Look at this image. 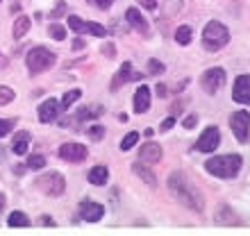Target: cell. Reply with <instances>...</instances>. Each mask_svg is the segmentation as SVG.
Wrapping results in <instances>:
<instances>
[{"label":"cell","mask_w":250,"mask_h":236,"mask_svg":"<svg viewBox=\"0 0 250 236\" xmlns=\"http://www.w3.org/2000/svg\"><path fill=\"white\" fill-rule=\"evenodd\" d=\"M144 134H146V138H150V137H152V134H155V130H150V127H148V130H146V132H144Z\"/></svg>","instance_id":"b9f144b4"},{"label":"cell","mask_w":250,"mask_h":236,"mask_svg":"<svg viewBox=\"0 0 250 236\" xmlns=\"http://www.w3.org/2000/svg\"><path fill=\"white\" fill-rule=\"evenodd\" d=\"M41 223H43V225H48V227H53V218H50V216H41Z\"/></svg>","instance_id":"60d3db41"},{"label":"cell","mask_w":250,"mask_h":236,"mask_svg":"<svg viewBox=\"0 0 250 236\" xmlns=\"http://www.w3.org/2000/svg\"><path fill=\"white\" fill-rule=\"evenodd\" d=\"M12 127H14V120H2V118H0V138L5 137V134H9Z\"/></svg>","instance_id":"1f68e13d"},{"label":"cell","mask_w":250,"mask_h":236,"mask_svg":"<svg viewBox=\"0 0 250 236\" xmlns=\"http://www.w3.org/2000/svg\"><path fill=\"white\" fill-rule=\"evenodd\" d=\"M196 123H198V118L191 114V116H187L185 120H182V125H185V130H191V127H196Z\"/></svg>","instance_id":"836d02e7"},{"label":"cell","mask_w":250,"mask_h":236,"mask_svg":"<svg viewBox=\"0 0 250 236\" xmlns=\"http://www.w3.org/2000/svg\"><path fill=\"white\" fill-rule=\"evenodd\" d=\"M141 2V7H146V9H155L157 7V0H139Z\"/></svg>","instance_id":"74e56055"},{"label":"cell","mask_w":250,"mask_h":236,"mask_svg":"<svg viewBox=\"0 0 250 236\" xmlns=\"http://www.w3.org/2000/svg\"><path fill=\"white\" fill-rule=\"evenodd\" d=\"M64 12H66V2H60V5H57L53 12H50V16H53V19H60Z\"/></svg>","instance_id":"e575fe53"},{"label":"cell","mask_w":250,"mask_h":236,"mask_svg":"<svg viewBox=\"0 0 250 236\" xmlns=\"http://www.w3.org/2000/svg\"><path fill=\"white\" fill-rule=\"evenodd\" d=\"M107 177H109V171H107V166H93L91 171H89V182L96 184V186H105L107 184Z\"/></svg>","instance_id":"ffe728a7"},{"label":"cell","mask_w":250,"mask_h":236,"mask_svg":"<svg viewBox=\"0 0 250 236\" xmlns=\"http://www.w3.org/2000/svg\"><path fill=\"white\" fill-rule=\"evenodd\" d=\"M37 189L41 191V193H46V196H53V197H57V196H62L64 193V189H66V179H64V175L62 173H46V175H41V177H37Z\"/></svg>","instance_id":"5b68a950"},{"label":"cell","mask_w":250,"mask_h":236,"mask_svg":"<svg viewBox=\"0 0 250 236\" xmlns=\"http://www.w3.org/2000/svg\"><path fill=\"white\" fill-rule=\"evenodd\" d=\"M91 5H96L98 9H107V7L112 5V0H89Z\"/></svg>","instance_id":"d590c367"},{"label":"cell","mask_w":250,"mask_h":236,"mask_svg":"<svg viewBox=\"0 0 250 236\" xmlns=\"http://www.w3.org/2000/svg\"><path fill=\"white\" fill-rule=\"evenodd\" d=\"M241 164L244 159L241 155H221V157H211L205 168L207 173L214 177H221V179H230V177H237L239 171H241Z\"/></svg>","instance_id":"7a4b0ae2"},{"label":"cell","mask_w":250,"mask_h":236,"mask_svg":"<svg viewBox=\"0 0 250 236\" xmlns=\"http://www.w3.org/2000/svg\"><path fill=\"white\" fill-rule=\"evenodd\" d=\"M221 143V132H218L216 125H209L207 130L203 132V137L196 141V150L198 152H214Z\"/></svg>","instance_id":"ba28073f"},{"label":"cell","mask_w":250,"mask_h":236,"mask_svg":"<svg viewBox=\"0 0 250 236\" xmlns=\"http://www.w3.org/2000/svg\"><path fill=\"white\" fill-rule=\"evenodd\" d=\"M27 145H30V134H27V132H19L12 141V152L14 155H25Z\"/></svg>","instance_id":"44dd1931"},{"label":"cell","mask_w":250,"mask_h":236,"mask_svg":"<svg viewBox=\"0 0 250 236\" xmlns=\"http://www.w3.org/2000/svg\"><path fill=\"white\" fill-rule=\"evenodd\" d=\"M14 100V91L9 86H0V105H9Z\"/></svg>","instance_id":"4dcf8cb0"},{"label":"cell","mask_w":250,"mask_h":236,"mask_svg":"<svg viewBox=\"0 0 250 236\" xmlns=\"http://www.w3.org/2000/svg\"><path fill=\"white\" fill-rule=\"evenodd\" d=\"M80 96H82V91H80V89H71V91H66V96L62 98V109H68L73 102H78Z\"/></svg>","instance_id":"d4e9b609"},{"label":"cell","mask_w":250,"mask_h":236,"mask_svg":"<svg viewBox=\"0 0 250 236\" xmlns=\"http://www.w3.org/2000/svg\"><path fill=\"white\" fill-rule=\"evenodd\" d=\"M2 207H5V196L0 193V211H2Z\"/></svg>","instance_id":"7bdbcfd3"},{"label":"cell","mask_w":250,"mask_h":236,"mask_svg":"<svg viewBox=\"0 0 250 236\" xmlns=\"http://www.w3.org/2000/svg\"><path fill=\"white\" fill-rule=\"evenodd\" d=\"M48 32H50V37H53L55 41H62V39H66V30L60 25V23H53V25L48 27Z\"/></svg>","instance_id":"83f0119b"},{"label":"cell","mask_w":250,"mask_h":236,"mask_svg":"<svg viewBox=\"0 0 250 236\" xmlns=\"http://www.w3.org/2000/svg\"><path fill=\"white\" fill-rule=\"evenodd\" d=\"M125 19H127V23H130V27H134L139 34H144V37H148V32H150V25H148V20L141 16V12H139L137 7H130L127 12H125Z\"/></svg>","instance_id":"5bb4252c"},{"label":"cell","mask_w":250,"mask_h":236,"mask_svg":"<svg viewBox=\"0 0 250 236\" xmlns=\"http://www.w3.org/2000/svg\"><path fill=\"white\" fill-rule=\"evenodd\" d=\"M27 30H30V19L21 14L19 19L14 20V39H23L27 34Z\"/></svg>","instance_id":"7402d4cb"},{"label":"cell","mask_w":250,"mask_h":236,"mask_svg":"<svg viewBox=\"0 0 250 236\" xmlns=\"http://www.w3.org/2000/svg\"><path fill=\"white\" fill-rule=\"evenodd\" d=\"M132 73H134L132 64H130V61H125V64L119 68V73L114 75V79L109 82V89H112V91H119L125 82H130V79H132Z\"/></svg>","instance_id":"e0dca14e"},{"label":"cell","mask_w":250,"mask_h":236,"mask_svg":"<svg viewBox=\"0 0 250 236\" xmlns=\"http://www.w3.org/2000/svg\"><path fill=\"white\" fill-rule=\"evenodd\" d=\"M191 34H193V30H191L189 25H182V27H178V32H175V41H178L180 46H187L191 41Z\"/></svg>","instance_id":"cb8c5ba5"},{"label":"cell","mask_w":250,"mask_h":236,"mask_svg":"<svg viewBox=\"0 0 250 236\" xmlns=\"http://www.w3.org/2000/svg\"><path fill=\"white\" fill-rule=\"evenodd\" d=\"M225 84V71L223 68H209V71L203 73V78H200V86H203L207 93H216L218 89H223Z\"/></svg>","instance_id":"52a82bcc"},{"label":"cell","mask_w":250,"mask_h":236,"mask_svg":"<svg viewBox=\"0 0 250 236\" xmlns=\"http://www.w3.org/2000/svg\"><path fill=\"white\" fill-rule=\"evenodd\" d=\"M132 171L137 173V175L141 177V179H144L150 189H155V186H157V177H155V173H152L150 168H146V164H141V161H139V164H132Z\"/></svg>","instance_id":"d6986e66"},{"label":"cell","mask_w":250,"mask_h":236,"mask_svg":"<svg viewBox=\"0 0 250 236\" xmlns=\"http://www.w3.org/2000/svg\"><path fill=\"white\" fill-rule=\"evenodd\" d=\"M150 89L146 84H141L134 93V114H146L148 112V107H150Z\"/></svg>","instance_id":"2e32d148"},{"label":"cell","mask_w":250,"mask_h":236,"mask_svg":"<svg viewBox=\"0 0 250 236\" xmlns=\"http://www.w3.org/2000/svg\"><path fill=\"white\" fill-rule=\"evenodd\" d=\"M230 130L239 143H248L250 138V114L248 112H234L230 116Z\"/></svg>","instance_id":"8992f818"},{"label":"cell","mask_w":250,"mask_h":236,"mask_svg":"<svg viewBox=\"0 0 250 236\" xmlns=\"http://www.w3.org/2000/svg\"><path fill=\"white\" fill-rule=\"evenodd\" d=\"M166 93H168V89H166V84H162V82H159V84H157V96H162V98H166Z\"/></svg>","instance_id":"f35d334b"},{"label":"cell","mask_w":250,"mask_h":236,"mask_svg":"<svg viewBox=\"0 0 250 236\" xmlns=\"http://www.w3.org/2000/svg\"><path fill=\"white\" fill-rule=\"evenodd\" d=\"M216 223L218 225H239V216L228 204H221L216 209Z\"/></svg>","instance_id":"ac0fdd59"},{"label":"cell","mask_w":250,"mask_h":236,"mask_svg":"<svg viewBox=\"0 0 250 236\" xmlns=\"http://www.w3.org/2000/svg\"><path fill=\"white\" fill-rule=\"evenodd\" d=\"M7 223L12 225V227H27V225H30V220H27V216L23 214V211H12Z\"/></svg>","instance_id":"603a6c76"},{"label":"cell","mask_w":250,"mask_h":236,"mask_svg":"<svg viewBox=\"0 0 250 236\" xmlns=\"http://www.w3.org/2000/svg\"><path fill=\"white\" fill-rule=\"evenodd\" d=\"M62 112H64V109H62V102L50 98L39 107V120L41 123H53V120H57V116H60Z\"/></svg>","instance_id":"4fadbf2b"},{"label":"cell","mask_w":250,"mask_h":236,"mask_svg":"<svg viewBox=\"0 0 250 236\" xmlns=\"http://www.w3.org/2000/svg\"><path fill=\"white\" fill-rule=\"evenodd\" d=\"M27 168H32V171H41L43 166H46V157H41V155H32V157L27 159Z\"/></svg>","instance_id":"4316f807"},{"label":"cell","mask_w":250,"mask_h":236,"mask_svg":"<svg viewBox=\"0 0 250 236\" xmlns=\"http://www.w3.org/2000/svg\"><path fill=\"white\" fill-rule=\"evenodd\" d=\"M25 61H27V71L32 73V75H37V73L48 71V68L57 61V55H55L53 50L43 48V46H37V48H32V50L27 53Z\"/></svg>","instance_id":"277c9868"},{"label":"cell","mask_w":250,"mask_h":236,"mask_svg":"<svg viewBox=\"0 0 250 236\" xmlns=\"http://www.w3.org/2000/svg\"><path fill=\"white\" fill-rule=\"evenodd\" d=\"M86 134H89L91 141H100V138L105 137V127H103V125H91V127L86 130Z\"/></svg>","instance_id":"f1b7e54d"},{"label":"cell","mask_w":250,"mask_h":236,"mask_svg":"<svg viewBox=\"0 0 250 236\" xmlns=\"http://www.w3.org/2000/svg\"><path fill=\"white\" fill-rule=\"evenodd\" d=\"M0 2H2V0H0Z\"/></svg>","instance_id":"ee69618b"},{"label":"cell","mask_w":250,"mask_h":236,"mask_svg":"<svg viewBox=\"0 0 250 236\" xmlns=\"http://www.w3.org/2000/svg\"><path fill=\"white\" fill-rule=\"evenodd\" d=\"M164 71H166V66L162 64V61H157V59H150V61H148V75H162Z\"/></svg>","instance_id":"f546056e"},{"label":"cell","mask_w":250,"mask_h":236,"mask_svg":"<svg viewBox=\"0 0 250 236\" xmlns=\"http://www.w3.org/2000/svg\"><path fill=\"white\" fill-rule=\"evenodd\" d=\"M232 98L239 105H250V75H239L234 79V89H232Z\"/></svg>","instance_id":"8fae6325"},{"label":"cell","mask_w":250,"mask_h":236,"mask_svg":"<svg viewBox=\"0 0 250 236\" xmlns=\"http://www.w3.org/2000/svg\"><path fill=\"white\" fill-rule=\"evenodd\" d=\"M173 123H175V120H173V116L164 118V120H162V132H168L173 127Z\"/></svg>","instance_id":"8d00e7d4"},{"label":"cell","mask_w":250,"mask_h":236,"mask_svg":"<svg viewBox=\"0 0 250 236\" xmlns=\"http://www.w3.org/2000/svg\"><path fill=\"white\" fill-rule=\"evenodd\" d=\"M137 141H139V134L137 132H127V134H125L123 137V141H121V150H130V148H134V145H137Z\"/></svg>","instance_id":"484cf974"},{"label":"cell","mask_w":250,"mask_h":236,"mask_svg":"<svg viewBox=\"0 0 250 236\" xmlns=\"http://www.w3.org/2000/svg\"><path fill=\"white\" fill-rule=\"evenodd\" d=\"M68 27H71L75 34H93V37H105L107 30L100 23H86V20H82L80 16H71L68 19Z\"/></svg>","instance_id":"9c48e42d"},{"label":"cell","mask_w":250,"mask_h":236,"mask_svg":"<svg viewBox=\"0 0 250 236\" xmlns=\"http://www.w3.org/2000/svg\"><path fill=\"white\" fill-rule=\"evenodd\" d=\"M103 55H105V57H109V59H114V55H116L114 43H105V46H103Z\"/></svg>","instance_id":"d6a6232c"},{"label":"cell","mask_w":250,"mask_h":236,"mask_svg":"<svg viewBox=\"0 0 250 236\" xmlns=\"http://www.w3.org/2000/svg\"><path fill=\"white\" fill-rule=\"evenodd\" d=\"M168 189H171L173 196L178 197V202L189 207L191 211L200 214V211L205 209V200H203V196H200V191H198L182 173H173V175L168 177Z\"/></svg>","instance_id":"6da1fadb"},{"label":"cell","mask_w":250,"mask_h":236,"mask_svg":"<svg viewBox=\"0 0 250 236\" xmlns=\"http://www.w3.org/2000/svg\"><path fill=\"white\" fill-rule=\"evenodd\" d=\"M105 216V207L98 202H93V200H82L80 202V218L86 220V223H98L100 218Z\"/></svg>","instance_id":"30bf717a"},{"label":"cell","mask_w":250,"mask_h":236,"mask_svg":"<svg viewBox=\"0 0 250 236\" xmlns=\"http://www.w3.org/2000/svg\"><path fill=\"white\" fill-rule=\"evenodd\" d=\"M84 48V41L78 39V41H73V50H82Z\"/></svg>","instance_id":"ab89813d"},{"label":"cell","mask_w":250,"mask_h":236,"mask_svg":"<svg viewBox=\"0 0 250 236\" xmlns=\"http://www.w3.org/2000/svg\"><path fill=\"white\" fill-rule=\"evenodd\" d=\"M139 159L144 161V164H157L159 159H162V145L150 141V143H146L141 150H139Z\"/></svg>","instance_id":"9a60e30c"},{"label":"cell","mask_w":250,"mask_h":236,"mask_svg":"<svg viewBox=\"0 0 250 236\" xmlns=\"http://www.w3.org/2000/svg\"><path fill=\"white\" fill-rule=\"evenodd\" d=\"M60 157L64 159V161L78 164V161H84L86 159V148L82 143H64L60 148Z\"/></svg>","instance_id":"7c38bea8"},{"label":"cell","mask_w":250,"mask_h":236,"mask_svg":"<svg viewBox=\"0 0 250 236\" xmlns=\"http://www.w3.org/2000/svg\"><path fill=\"white\" fill-rule=\"evenodd\" d=\"M228 41H230V32H228V27L223 23H218V20H209L203 30V46L211 53H216L221 48L228 46Z\"/></svg>","instance_id":"3957f363"}]
</instances>
